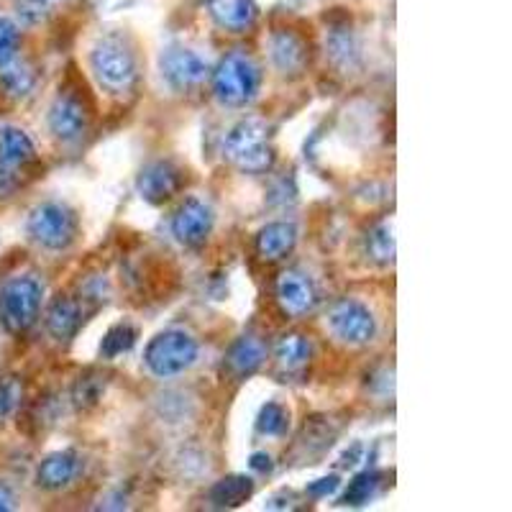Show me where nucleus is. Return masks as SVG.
Returning a JSON list of instances; mask_svg holds the SVG:
<instances>
[{
    "instance_id": "a878e982",
    "label": "nucleus",
    "mask_w": 512,
    "mask_h": 512,
    "mask_svg": "<svg viewBox=\"0 0 512 512\" xmlns=\"http://www.w3.org/2000/svg\"><path fill=\"white\" fill-rule=\"evenodd\" d=\"M379 479H382V474H379V472L356 474V477L349 482V489H346L344 505L359 507V505H364V502H369V497L377 492Z\"/></svg>"
},
{
    "instance_id": "ddd939ff",
    "label": "nucleus",
    "mask_w": 512,
    "mask_h": 512,
    "mask_svg": "<svg viewBox=\"0 0 512 512\" xmlns=\"http://www.w3.org/2000/svg\"><path fill=\"white\" fill-rule=\"evenodd\" d=\"M315 285L303 272H282L277 280V303L287 315H305L315 308Z\"/></svg>"
},
{
    "instance_id": "b1692460",
    "label": "nucleus",
    "mask_w": 512,
    "mask_h": 512,
    "mask_svg": "<svg viewBox=\"0 0 512 512\" xmlns=\"http://www.w3.org/2000/svg\"><path fill=\"white\" fill-rule=\"evenodd\" d=\"M136 338H139V331L131 323H116L111 331L103 336V344H100V354L105 359H116V356L126 354V351L134 349Z\"/></svg>"
},
{
    "instance_id": "473e14b6",
    "label": "nucleus",
    "mask_w": 512,
    "mask_h": 512,
    "mask_svg": "<svg viewBox=\"0 0 512 512\" xmlns=\"http://www.w3.org/2000/svg\"><path fill=\"white\" fill-rule=\"evenodd\" d=\"M18 187V172L16 169H8L0 164V198H8L13 190Z\"/></svg>"
},
{
    "instance_id": "1a4fd4ad",
    "label": "nucleus",
    "mask_w": 512,
    "mask_h": 512,
    "mask_svg": "<svg viewBox=\"0 0 512 512\" xmlns=\"http://www.w3.org/2000/svg\"><path fill=\"white\" fill-rule=\"evenodd\" d=\"M90 113L77 95L62 93L49 111V128L59 141H77L85 136Z\"/></svg>"
},
{
    "instance_id": "4468645a",
    "label": "nucleus",
    "mask_w": 512,
    "mask_h": 512,
    "mask_svg": "<svg viewBox=\"0 0 512 512\" xmlns=\"http://www.w3.org/2000/svg\"><path fill=\"white\" fill-rule=\"evenodd\" d=\"M77 472H80V456L75 451H57V454L47 456L36 469V484L41 489L57 492V489L70 487L75 482Z\"/></svg>"
},
{
    "instance_id": "9d476101",
    "label": "nucleus",
    "mask_w": 512,
    "mask_h": 512,
    "mask_svg": "<svg viewBox=\"0 0 512 512\" xmlns=\"http://www.w3.org/2000/svg\"><path fill=\"white\" fill-rule=\"evenodd\" d=\"M162 75L175 90H190L205 80L208 64L190 49H169L162 57Z\"/></svg>"
},
{
    "instance_id": "5701e85b",
    "label": "nucleus",
    "mask_w": 512,
    "mask_h": 512,
    "mask_svg": "<svg viewBox=\"0 0 512 512\" xmlns=\"http://www.w3.org/2000/svg\"><path fill=\"white\" fill-rule=\"evenodd\" d=\"M310 359V344L305 341L303 336H285L277 344V361H280V367L287 369V372H297V369H303Z\"/></svg>"
},
{
    "instance_id": "0eeeda50",
    "label": "nucleus",
    "mask_w": 512,
    "mask_h": 512,
    "mask_svg": "<svg viewBox=\"0 0 512 512\" xmlns=\"http://www.w3.org/2000/svg\"><path fill=\"white\" fill-rule=\"evenodd\" d=\"M328 328L341 344L349 346H364L377 336V320H374L372 310L359 300H338L328 313Z\"/></svg>"
},
{
    "instance_id": "4be33fe9",
    "label": "nucleus",
    "mask_w": 512,
    "mask_h": 512,
    "mask_svg": "<svg viewBox=\"0 0 512 512\" xmlns=\"http://www.w3.org/2000/svg\"><path fill=\"white\" fill-rule=\"evenodd\" d=\"M328 54H331L333 64L341 67V70H354L356 62H359V47H356V39L346 26H338L328 34Z\"/></svg>"
},
{
    "instance_id": "f3484780",
    "label": "nucleus",
    "mask_w": 512,
    "mask_h": 512,
    "mask_svg": "<svg viewBox=\"0 0 512 512\" xmlns=\"http://www.w3.org/2000/svg\"><path fill=\"white\" fill-rule=\"evenodd\" d=\"M208 11L226 31H246L259 16L254 0H208Z\"/></svg>"
},
{
    "instance_id": "7ed1b4c3",
    "label": "nucleus",
    "mask_w": 512,
    "mask_h": 512,
    "mask_svg": "<svg viewBox=\"0 0 512 512\" xmlns=\"http://www.w3.org/2000/svg\"><path fill=\"white\" fill-rule=\"evenodd\" d=\"M44 287L36 277H13L0 290V323L11 333H24L39 318Z\"/></svg>"
},
{
    "instance_id": "6ab92c4d",
    "label": "nucleus",
    "mask_w": 512,
    "mask_h": 512,
    "mask_svg": "<svg viewBox=\"0 0 512 512\" xmlns=\"http://www.w3.org/2000/svg\"><path fill=\"white\" fill-rule=\"evenodd\" d=\"M267 359V349L256 336H241L228 351V367L236 377H249L262 367Z\"/></svg>"
},
{
    "instance_id": "2f4dec72",
    "label": "nucleus",
    "mask_w": 512,
    "mask_h": 512,
    "mask_svg": "<svg viewBox=\"0 0 512 512\" xmlns=\"http://www.w3.org/2000/svg\"><path fill=\"white\" fill-rule=\"evenodd\" d=\"M338 484H341V482H338V477H333V474H331V477H323V479H318V482L310 484L308 495L318 497V500H320V497L333 495V492H336V489H338Z\"/></svg>"
},
{
    "instance_id": "c756f323",
    "label": "nucleus",
    "mask_w": 512,
    "mask_h": 512,
    "mask_svg": "<svg viewBox=\"0 0 512 512\" xmlns=\"http://www.w3.org/2000/svg\"><path fill=\"white\" fill-rule=\"evenodd\" d=\"M18 400H21V382L16 377L0 379V423L11 418L13 410L18 408Z\"/></svg>"
},
{
    "instance_id": "cd10ccee",
    "label": "nucleus",
    "mask_w": 512,
    "mask_h": 512,
    "mask_svg": "<svg viewBox=\"0 0 512 512\" xmlns=\"http://www.w3.org/2000/svg\"><path fill=\"white\" fill-rule=\"evenodd\" d=\"M18 44H21V31L11 18L0 16V67L16 59Z\"/></svg>"
},
{
    "instance_id": "dca6fc26",
    "label": "nucleus",
    "mask_w": 512,
    "mask_h": 512,
    "mask_svg": "<svg viewBox=\"0 0 512 512\" xmlns=\"http://www.w3.org/2000/svg\"><path fill=\"white\" fill-rule=\"evenodd\" d=\"M36 159V146L26 131L16 126L0 128V164L8 169H24Z\"/></svg>"
},
{
    "instance_id": "7c9ffc66",
    "label": "nucleus",
    "mask_w": 512,
    "mask_h": 512,
    "mask_svg": "<svg viewBox=\"0 0 512 512\" xmlns=\"http://www.w3.org/2000/svg\"><path fill=\"white\" fill-rule=\"evenodd\" d=\"M47 0H16V13L26 26H36L47 18Z\"/></svg>"
},
{
    "instance_id": "393cba45",
    "label": "nucleus",
    "mask_w": 512,
    "mask_h": 512,
    "mask_svg": "<svg viewBox=\"0 0 512 512\" xmlns=\"http://www.w3.org/2000/svg\"><path fill=\"white\" fill-rule=\"evenodd\" d=\"M369 254L382 264H390L395 259V228L390 221H382L369 231Z\"/></svg>"
},
{
    "instance_id": "6e6552de",
    "label": "nucleus",
    "mask_w": 512,
    "mask_h": 512,
    "mask_svg": "<svg viewBox=\"0 0 512 512\" xmlns=\"http://www.w3.org/2000/svg\"><path fill=\"white\" fill-rule=\"evenodd\" d=\"M213 231V210L198 198H187L172 218V233L185 246H200Z\"/></svg>"
},
{
    "instance_id": "72a5a7b5",
    "label": "nucleus",
    "mask_w": 512,
    "mask_h": 512,
    "mask_svg": "<svg viewBox=\"0 0 512 512\" xmlns=\"http://www.w3.org/2000/svg\"><path fill=\"white\" fill-rule=\"evenodd\" d=\"M249 466L254 469V472H269V469H272V456H269V454H254V456H251Z\"/></svg>"
},
{
    "instance_id": "39448f33",
    "label": "nucleus",
    "mask_w": 512,
    "mask_h": 512,
    "mask_svg": "<svg viewBox=\"0 0 512 512\" xmlns=\"http://www.w3.org/2000/svg\"><path fill=\"white\" fill-rule=\"evenodd\" d=\"M26 231L39 246L49 251H62L75 241L77 236V216L62 203H41L29 213Z\"/></svg>"
},
{
    "instance_id": "423d86ee",
    "label": "nucleus",
    "mask_w": 512,
    "mask_h": 512,
    "mask_svg": "<svg viewBox=\"0 0 512 512\" xmlns=\"http://www.w3.org/2000/svg\"><path fill=\"white\" fill-rule=\"evenodd\" d=\"M93 70L105 88L126 90L136 80V57L121 39L105 36L93 52Z\"/></svg>"
},
{
    "instance_id": "f8f14e48",
    "label": "nucleus",
    "mask_w": 512,
    "mask_h": 512,
    "mask_svg": "<svg viewBox=\"0 0 512 512\" xmlns=\"http://www.w3.org/2000/svg\"><path fill=\"white\" fill-rule=\"evenodd\" d=\"M269 49H272L274 67H277L282 75L297 77L305 67H308V59H310L308 41L297 34V31H290V29L274 31Z\"/></svg>"
},
{
    "instance_id": "c85d7f7f",
    "label": "nucleus",
    "mask_w": 512,
    "mask_h": 512,
    "mask_svg": "<svg viewBox=\"0 0 512 512\" xmlns=\"http://www.w3.org/2000/svg\"><path fill=\"white\" fill-rule=\"evenodd\" d=\"M103 390L105 382L100 377H80V382L75 384L72 397H75L77 408H90V405H95V402L100 400Z\"/></svg>"
},
{
    "instance_id": "20e7f679",
    "label": "nucleus",
    "mask_w": 512,
    "mask_h": 512,
    "mask_svg": "<svg viewBox=\"0 0 512 512\" xmlns=\"http://www.w3.org/2000/svg\"><path fill=\"white\" fill-rule=\"evenodd\" d=\"M226 157L244 172H267L274 162L267 126L262 121H241L226 136Z\"/></svg>"
},
{
    "instance_id": "9b49d317",
    "label": "nucleus",
    "mask_w": 512,
    "mask_h": 512,
    "mask_svg": "<svg viewBox=\"0 0 512 512\" xmlns=\"http://www.w3.org/2000/svg\"><path fill=\"white\" fill-rule=\"evenodd\" d=\"M136 187H139V195L146 203L159 205L180 190L182 172L172 162H152L144 167Z\"/></svg>"
},
{
    "instance_id": "f704fd0d",
    "label": "nucleus",
    "mask_w": 512,
    "mask_h": 512,
    "mask_svg": "<svg viewBox=\"0 0 512 512\" xmlns=\"http://www.w3.org/2000/svg\"><path fill=\"white\" fill-rule=\"evenodd\" d=\"M13 502H16V497H13L11 489H8L6 484H0V512L13 510Z\"/></svg>"
},
{
    "instance_id": "f03ea898",
    "label": "nucleus",
    "mask_w": 512,
    "mask_h": 512,
    "mask_svg": "<svg viewBox=\"0 0 512 512\" xmlns=\"http://www.w3.org/2000/svg\"><path fill=\"white\" fill-rule=\"evenodd\" d=\"M198 354H200L198 341H195L187 331L172 328V331L159 333V336H154L152 341H149L144 361L154 377L169 379L187 372V369L198 361Z\"/></svg>"
},
{
    "instance_id": "bb28decb",
    "label": "nucleus",
    "mask_w": 512,
    "mask_h": 512,
    "mask_svg": "<svg viewBox=\"0 0 512 512\" xmlns=\"http://www.w3.org/2000/svg\"><path fill=\"white\" fill-rule=\"evenodd\" d=\"M287 420H290V415H287L280 402H267L262 413H259V420H256V428H259L262 436H282L287 428Z\"/></svg>"
},
{
    "instance_id": "412c9836",
    "label": "nucleus",
    "mask_w": 512,
    "mask_h": 512,
    "mask_svg": "<svg viewBox=\"0 0 512 512\" xmlns=\"http://www.w3.org/2000/svg\"><path fill=\"white\" fill-rule=\"evenodd\" d=\"M36 75L29 64L24 62H8L6 67H0V88L6 90L11 98H26L34 90Z\"/></svg>"
},
{
    "instance_id": "2eb2a0df",
    "label": "nucleus",
    "mask_w": 512,
    "mask_h": 512,
    "mask_svg": "<svg viewBox=\"0 0 512 512\" xmlns=\"http://www.w3.org/2000/svg\"><path fill=\"white\" fill-rule=\"evenodd\" d=\"M295 241L297 231L292 223L274 221L267 223V226L259 231V236H256V251H259V256L267 259V262H280V259H285V256L295 249Z\"/></svg>"
},
{
    "instance_id": "a211bd4d",
    "label": "nucleus",
    "mask_w": 512,
    "mask_h": 512,
    "mask_svg": "<svg viewBox=\"0 0 512 512\" xmlns=\"http://www.w3.org/2000/svg\"><path fill=\"white\" fill-rule=\"evenodd\" d=\"M82 326V308L72 297H57L47 310V331L54 341H70Z\"/></svg>"
},
{
    "instance_id": "aec40b11",
    "label": "nucleus",
    "mask_w": 512,
    "mask_h": 512,
    "mask_svg": "<svg viewBox=\"0 0 512 512\" xmlns=\"http://www.w3.org/2000/svg\"><path fill=\"white\" fill-rule=\"evenodd\" d=\"M254 492V482L249 477H241V474H233V477L221 479L210 487V505L213 507H239Z\"/></svg>"
},
{
    "instance_id": "f257e3e1",
    "label": "nucleus",
    "mask_w": 512,
    "mask_h": 512,
    "mask_svg": "<svg viewBox=\"0 0 512 512\" xmlns=\"http://www.w3.org/2000/svg\"><path fill=\"white\" fill-rule=\"evenodd\" d=\"M262 72L251 57L241 52H231L221 59L213 75V93L228 108H244L259 93Z\"/></svg>"
}]
</instances>
